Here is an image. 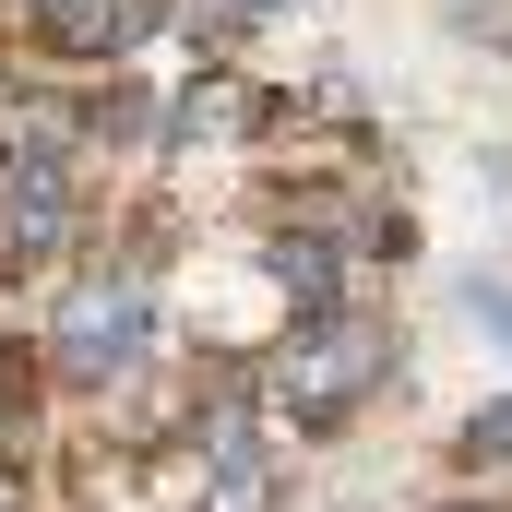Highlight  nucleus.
Returning <instances> with one entry per match:
<instances>
[{"label": "nucleus", "mask_w": 512, "mask_h": 512, "mask_svg": "<svg viewBox=\"0 0 512 512\" xmlns=\"http://www.w3.org/2000/svg\"><path fill=\"white\" fill-rule=\"evenodd\" d=\"M382 382H393V334L382 322H322V334H298L274 358V417L298 441H322V429H346Z\"/></svg>", "instance_id": "obj_1"}, {"label": "nucleus", "mask_w": 512, "mask_h": 512, "mask_svg": "<svg viewBox=\"0 0 512 512\" xmlns=\"http://www.w3.org/2000/svg\"><path fill=\"white\" fill-rule=\"evenodd\" d=\"M60 382H120L131 358H143V286H84L72 310H60Z\"/></svg>", "instance_id": "obj_2"}, {"label": "nucleus", "mask_w": 512, "mask_h": 512, "mask_svg": "<svg viewBox=\"0 0 512 512\" xmlns=\"http://www.w3.org/2000/svg\"><path fill=\"white\" fill-rule=\"evenodd\" d=\"M60 239H72V191H60V167H12V179H0V251L36 262V251H60Z\"/></svg>", "instance_id": "obj_3"}, {"label": "nucleus", "mask_w": 512, "mask_h": 512, "mask_svg": "<svg viewBox=\"0 0 512 512\" xmlns=\"http://www.w3.org/2000/svg\"><path fill=\"white\" fill-rule=\"evenodd\" d=\"M179 131H191V143H239V131H262V96L251 84H191V96H179Z\"/></svg>", "instance_id": "obj_4"}, {"label": "nucleus", "mask_w": 512, "mask_h": 512, "mask_svg": "<svg viewBox=\"0 0 512 512\" xmlns=\"http://www.w3.org/2000/svg\"><path fill=\"white\" fill-rule=\"evenodd\" d=\"M262 501H274V465H262L251 429H227V441H215V501L203 512H262Z\"/></svg>", "instance_id": "obj_5"}, {"label": "nucleus", "mask_w": 512, "mask_h": 512, "mask_svg": "<svg viewBox=\"0 0 512 512\" xmlns=\"http://www.w3.org/2000/svg\"><path fill=\"white\" fill-rule=\"evenodd\" d=\"M465 465H512V405H477V429H465Z\"/></svg>", "instance_id": "obj_6"}, {"label": "nucleus", "mask_w": 512, "mask_h": 512, "mask_svg": "<svg viewBox=\"0 0 512 512\" xmlns=\"http://www.w3.org/2000/svg\"><path fill=\"white\" fill-rule=\"evenodd\" d=\"M453 512H501V501H453Z\"/></svg>", "instance_id": "obj_7"}, {"label": "nucleus", "mask_w": 512, "mask_h": 512, "mask_svg": "<svg viewBox=\"0 0 512 512\" xmlns=\"http://www.w3.org/2000/svg\"><path fill=\"white\" fill-rule=\"evenodd\" d=\"M24 12H60V0H24Z\"/></svg>", "instance_id": "obj_8"}]
</instances>
